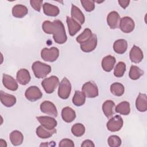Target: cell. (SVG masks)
Listing matches in <instances>:
<instances>
[{
	"label": "cell",
	"mask_w": 147,
	"mask_h": 147,
	"mask_svg": "<svg viewBox=\"0 0 147 147\" xmlns=\"http://www.w3.org/2000/svg\"><path fill=\"white\" fill-rule=\"evenodd\" d=\"M118 3L119 4V5L124 9H125L129 5L130 3V1H122V0H119L118 1Z\"/></svg>",
	"instance_id": "obj_41"
},
{
	"label": "cell",
	"mask_w": 147,
	"mask_h": 147,
	"mask_svg": "<svg viewBox=\"0 0 147 147\" xmlns=\"http://www.w3.org/2000/svg\"><path fill=\"white\" fill-rule=\"evenodd\" d=\"M115 111L123 115H128L130 112V103L126 101L121 102L116 106Z\"/></svg>",
	"instance_id": "obj_29"
},
{
	"label": "cell",
	"mask_w": 147,
	"mask_h": 147,
	"mask_svg": "<svg viewBox=\"0 0 147 147\" xmlns=\"http://www.w3.org/2000/svg\"><path fill=\"white\" fill-rule=\"evenodd\" d=\"M92 34H93L92 33L91 30L88 28H86L80 35H79L76 37V40L78 42L80 43V44H83L88 41L91 38Z\"/></svg>",
	"instance_id": "obj_32"
},
{
	"label": "cell",
	"mask_w": 147,
	"mask_h": 147,
	"mask_svg": "<svg viewBox=\"0 0 147 147\" xmlns=\"http://www.w3.org/2000/svg\"><path fill=\"white\" fill-rule=\"evenodd\" d=\"M59 83V78L56 76H51L45 78L41 82V85L48 94H51L54 92Z\"/></svg>",
	"instance_id": "obj_4"
},
{
	"label": "cell",
	"mask_w": 147,
	"mask_h": 147,
	"mask_svg": "<svg viewBox=\"0 0 147 147\" xmlns=\"http://www.w3.org/2000/svg\"><path fill=\"white\" fill-rule=\"evenodd\" d=\"M123 119L119 115H115L110 118L107 123V129L112 132L119 131L123 126Z\"/></svg>",
	"instance_id": "obj_7"
},
{
	"label": "cell",
	"mask_w": 147,
	"mask_h": 147,
	"mask_svg": "<svg viewBox=\"0 0 147 147\" xmlns=\"http://www.w3.org/2000/svg\"><path fill=\"white\" fill-rule=\"evenodd\" d=\"M10 140L13 145L18 146L22 143L24 136L20 131L14 130L10 134Z\"/></svg>",
	"instance_id": "obj_28"
},
{
	"label": "cell",
	"mask_w": 147,
	"mask_h": 147,
	"mask_svg": "<svg viewBox=\"0 0 147 147\" xmlns=\"http://www.w3.org/2000/svg\"><path fill=\"white\" fill-rule=\"evenodd\" d=\"M144 75V71L136 65H131L129 71V78L132 80H137Z\"/></svg>",
	"instance_id": "obj_33"
},
{
	"label": "cell",
	"mask_w": 147,
	"mask_h": 147,
	"mask_svg": "<svg viewBox=\"0 0 147 147\" xmlns=\"http://www.w3.org/2000/svg\"><path fill=\"white\" fill-rule=\"evenodd\" d=\"M71 14L72 18L80 24H83L85 21V17L82 11L77 6L72 4Z\"/></svg>",
	"instance_id": "obj_20"
},
{
	"label": "cell",
	"mask_w": 147,
	"mask_h": 147,
	"mask_svg": "<svg viewBox=\"0 0 147 147\" xmlns=\"http://www.w3.org/2000/svg\"><path fill=\"white\" fill-rule=\"evenodd\" d=\"M59 56V51L56 47L44 48L41 52V57L45 61L53 62L57 59Z\"/></svg>",
	"instance_id": "obj_3"
},
{
	"label": "cell",
	"mask_w": 147,
	"mask_h": 147,
	"mask_svg": "<svg viewBox=\"0 0 147 147\" xmlns=\"http://www.w3.org/2000/svg\"><path fill=\"white\" fill-rule=\"evenodd\" d=\"M96 45L97 37L95 34H93L88 41L80 44V48L84 52H90L95 49Z\"/></svg>",
	"instance_id": "obj_13"
},
{
	"label": "cell",
	"mask_w": 147,
	"mask_h": 147,
	"mask_svg": "<svg viewBox=\"0 0 147 147\" xmlns=\"http://www.w3.org/2000/svg\"><path fill=\"white\" fill-rule=\"evenodd\" d=\"M108 144L111 147H118L121 145V138L115 135L110 136L107 140Z\"/></svg>",
	"instance_id": "obj_36"
},
{
	"label": "cell",
	"mask_w": 147,
	"mask_h": 147,
	"mask_svg": "<svg viewBox=\"0 0 147 147\" xmlns=\"http://www.w3.org/2000/svg\"><path fill=\"white\" fill-rule=\"evenodd\" d=\"M114 106L115 103L111 100H107L103 103L102 105V110L107 118H110L113 116L114 114L113 108Z\"/></svg>",
	"instance_id": "obj_27"
},
{
	"label": "cell",
	"mask_w": 147,
	"mask_h": 147,
	"mask_svg": "<svg viewBox=\"0 0 147 147\" xmlns=\"http://www.w3.org/2000/svg\"><path fill=\"white\" fill-rule=\"evenodd\" d=\"M82 6L84 7L85 10L88 12H90L95 9V1L91 0H82L80 1Z\"/></svg>",
	"instance_id": "obj_37"
},
{
	"label": "cell",
	"mask_w": 147,
	"mask_h": 147,
	"mask_svg": "<svg viewBox=\"0 0 147 147\" xmlns=\"http://www.w3.org/2000/svg\"><path fill=\"white\" fill-rule=\"evenodd\" d=\"M71 91V84L67 78H64L59 84L58 89V95L63 99H67Z\"/></svg>",
	"instance_id": "obj_5"
},
{
	"label": "cell",
	"mask_w": 147,
	"mask_h": 147,
	"mask_svg": "<svg viewBox=\"0 0 147 147\" xmlns=\"http://www.w3.org/2000/svg\"><path fill=\"white\" fill-rule=\"evenodd\" d=\"M34 76L38 79H42L46 77L51 71L50 65L37 61L33 63L32 66Z\"/></svg>",
	"instance_id": "obj_2"
},
{
	"label": "cell",
	"mask_w": 147,
	"mask_h": 147,
	"mask_svg": "<svg viewBox=\"0 0 147 147\" xmlns=\"http://www.w3.org/2000/svg\"><path fill=\"white\" fill-rule=\"evenodd\" d=\"M137 109L141 112H145L147 110V96L145 94L139 93L136 101Z\"/></svg>",
	"instance_id": "obj_19"
},
{
	"label": "cell",
	"mask_w": 147,
	"mask_h": 147,
	"mask_svg": "<svg viewBox=\"0 0 147 147\" xmlns=\"http://www.w3.org/2000/svg\"><path fill=\"white\" fill-rule=\"evenodd\" d=\"M25 96L28 100L31 102H34L41 98L42 96V93L38 87L33 86L29 87L26 90Z\"/></svg>",
	"instance_id": "obj_8"
},
{
	"label": "cell",
	"mask_w": 147,
	"mask_h": 147,
	"mask_svg": "<svg viewBox=\"0 0 147 147\" xmlns=\"http://www.w3.org/2000/svg\"><path fill=\"white\" fill-rule=\"evenodd\" d=\"M28 13V8L23 5H16L12 9V14L16 18H22Z\"/></svg>",
	"instance_id": "obj_25"
},
{
	"label": "cell",
	"mask_w": 147,
	"mask_h": 147,
	"mask_svg": "<svg viewBox=\"0 0 147 147\" xmlns=\"http://www.w3.org/2000/svg\"><path fill=\"white\" fill-rule=\"evenodd\" d=\"M71 132L76 137H81L85 132V127L82 123H75L71 128Z\"/></svg>",
	"instance_id": "obj_34"
},
{
	"label": "cell",
	"mask_w": 147,
	"mask_h": 147,
	"mask_svg": "<svg viewBox=\"0 0 147 147\" xmlns=\"http://www.w3.org/2000/svg\"><path fill=\"white\" fill-rule=\"evenodd\" d=\"M42 7L44 14L48 16L56 17L59 15L60 13V10L58 7L47 2L42 5Z\"/></svg>",
	"instance_id": "obj_24"
},
{
	"label": "cell",
	"mask_w": 147,
	"mask_h": 147,
	"mask_svg": "<svg viewBox=\"0 0 147 147\" xmlns=\"http://www.w3.org/2000/svg\"><path fill=\"white\" fill-rule=\"evenodd\" d=\"M0 146L1 147H6V146H7L6 142L5 140H3L2 139L0 140Z\"/></svg>",
	"instance_id": "obj_42"
},
{
	"label": "cell",
	"mask_w": 147,
	"mask_h": 147,
	"mask_svg": "<svg viewBox=\"0 0 147 147\" xmlns=\"http://www.w3.org/2000/svg\"><path fill=\"white\" fill-rule=\"evenodd\" d=\"M86 96L83 92L76 91L72 98V103L76 106H81L84 104Z\"/></svg>",
	"instance_id": "obj_30"
},
{
	"label": "cell",
	"mask_w": 147,
	"mask_h": 147,
	"mask_svg": "<svg viewBox=\"0 0 147 147\" xmlns=\"http://www.w3.org/2000/svg\"><path fill=\"white\" fill-rule=\"evenodd\" d=\"M82 92L87 98H95L98 95V89L94 82H88L84 83L82 88Z\"/></svg>",
	"instance_id": "obj_6"
},
{
	"label": "cell",
	"mask_w": 147,
	"mask_h": 147,
	"mask_svg": "<svg viewBox=\"0 0 147 147\" xmlns=\"http://www.w3.org/2000/svg\"><path fill=\"white\" fill-rule=\"evenodd\" d=\"M59 146L60 147H65V146H70V147H74V142L68 138H64L61 140L59 144Z\"/></svg>",
	"instance_id": "obj_39"
},
{
	"label": "cell",
	"mask_w": 147,
	"mask_h": 147,
	"mask_svg": "<svg viewBox=\"0 0 147 147\" xmlns=\"http://www.w3.org/2000/svg\"><path fill=\"white\" fill-rule=\"evenodd\" d=\"M16 78L17 82L21 85L27 84L31 79L29 71L25 68L20 69L17 72Z\"/></svg>",
	"instance_id": "obj_14"
},
{
	"label": "cell",
	"mask_w": 147,
	"mask_h": 147,
	"mask_svg": "<svg viewBox=\"0 0 147 147\" xmlns=\"http://www.w3.org/2000/svg\"><path fill=\"white\" fill-rule=\"evenodd\" d=\"M135 24L133 20L127 16L122 18L120 20L119 28L121 30L126 33L131 32L134 29Z\"/></svg>",
	"instance_id": "obj_9"
},
{
	"label": "cell",
	"mask_w": 147,
	"mask_h": 147,
	"mask_svg": "<svg viewBox=\"0 0 147 147\" xmlns=\"http://www.w3.org/2000/svg\"><path fill=\"white\" fill-rule=\"evenodd\" d=\"M37 136L42 139L45 138H48L52 136L53 134L56 133V130L55 129L52 130L48 129L45 127H44L43 126L40 125L39 126L36 130Z\"/></svg>",
	"instance_id": "obj_22"
},
{
	"label": "cell",
	"mask_w": 147,
	"mask_h": 147,
	"mask_svg": "<svg viewBox=\"0 0 147 147\" xmlns=\"http://www.w3.org/2000/svg\"><path fill=\"white\" fill-rule=\"evenodd\" d=\"M125 71H126L125 63L122 61H120L118 63V64L116 65L114 68V75L117 78H121L123 76Z\"/></svg>",
	"instance_id": "obj_35"
},
{
	"label": "cell",
	"mask_w": 147,
	"mask_h": 147,
	"mask_svg": "<svg viewBox=\"0 0 147 147\" xmlns=\"http://www.w3.org/2000/svg\"><path fill=\"white\" fill-rule=\"evenodd\" d=\"M110 91L113 95L117 96H121L124 93L125 88L122 84L118 82H115L111 85Z\"/></svg>",
	"instance_id": "obj_31"
},
{
	"label": "cell",
	"mask_w": 147,
	"mask_h": 147,
	"mask_svg": "<svg viewBox=\"0 0 147 147\" xmlns=\"http://www.w3.org/2000/svg\"><path fill=\"white\" fill-rule=\"evenodd\" d=\"M66 22L67 24L69 34L71 36H75L81 29V25L72 18L67 16Z\"/></svg>",
	"instance_id": "obj_17"
},
{
	"label": "cell",
	"mask_w": 147,
	"mask_h": 147,
	"mask_svg": "<svg viewBox=\"0 0 147 147\" xmlns=\"http://www.w3.org/2000/svg\"><path fill=\"white\" fill-rule=\"evenodd\" d=\"M127 48V42L124 39H119L113 44L114 51L118 54L124 53Z\"/></svg>",
	"instance_id": "obj_26"
},
{
	"label": "cell",
	"mask_w": 147,
	"mask_h": 147,
	"mask_svg": "<svg viewBox=\"0 0 147 147\" xmlns=\"http://www.w3.org/2000/svg\"><path fill=\"white\" fill-rule=\"evenodd\" d=\"M30 3L31 6L37 11H40L42 1V0H31L30 1Z\"/></svg>",
	"instance_id": "obj_38"
},
{
	"label": "cell",
	"mask_w": 147,
	"mask_h": 147,
	"mask_svg": "<svg viewBox=\"0 0 147 147\" xmlns=\"http://www.w3.org/2000/svg\"><path fill=\"white\" fill-rule=\"evenodd\" d=\"M40 110L42 113L55 117H56L58 114L57 109L55 105L48 100H45L41 103L40 105Z\"/></svg>",
	"instance_id": "obj_10"
},
{
	"label": "cell",
	"mask_w": 147,
	"mask_h": 147,
	"mask_svg": "<svg viewBox=\"0 0 147 147\" xmlns=\"http://www.w3.org/2000/svg\"><path fill=\"white\" fill-rule=\"evenodd\" d=\"M2 83L3 86L8 90L11 91H16L18 89V84L15 79L11 76L3 74Z\"/></svg>",
	"instance_id": "obj_15"
},
{
	"label": "cell",
	"mask_w": 147,
	"mask_h": 147,
	"mask_svg": "<svg viewBox=\"0 0 147 147\" xmlns=\"http://www.w3.org/2000/svg\"><path fill=\"white\" fill-rule=\"evenodd\" d=\"M129 56L131 61L134 63H138L141 62L144 57L142 51L136 45H133L131 49Z\"/></svg>",
	"instance_id": "obj_16"
},
{
	"label": "cell",
	"mask_w": 147,
	"mask_h": 147,
	"mask_svg": "<svg viewBox=\"0 0 147 147\" xmlns=\"http://www.w3.org/2000/svg\"><path fill=\"white\" fill-rule=\"evenodd\" d=\"M61 117L65 122L70 123L76 118L75 111L69 107H65L61 111Z\"/></svg>",
	"instance_id": "obj_23"
},
{
	"label": "cell",
	"mask_w": 147,
	"mask_h": 147,
	"mask_svg": "<svg viewBox=\"0 0 147 147\" xmlns=\"http://www.w3.org/2000/svg\"><path fill=\"white\" fill-rule=\"evenodd\" d=\"M36 118L40 123L41 125L49 130L54 129L57 124V122L55 119V118L51 117L40 116L37 117Z\"/></svg>",
	"instance_id": "obj_11"
},
{
	"label": "cell",
	"mask_w": 147,
	"mask_h": 147,
	"mask_svg": "<svg viewBox=\"0 0 147 147\" xmlns=\"http://www.w3.org/2000/svg\"><path fill=\"white\" fill-rule=\"evenodd\" d=\"M42 28L45 33L53 34V38L56 43L62 44L66 42L67 37L64 26L61 21H45L42 23Z\"/></svg>",
	"instance_id": "obj_1"
},
{
	"label": "cell",
	"mask_w": 147,
	"mask_h": 147,
	"mask_svg": "<svg viewBox=\"0 0 147 147\" xmlns=\"http://www.w3.org/2000/svg\"><path fill=\"white\" fill-rule=\"evenodd\" d=\"M1 101L5 106L10 107L16 104V98L13 95L1 91Z\"/></svg>",
	"instance_id": "obj_18"
},
{
	"label": "cell",
	"mask_w": 147,
	"mask_h": 147,
	"mask_svg": "<svg viewBox=\"0 0 147 147\" xmlns=\"http://www.w3.org/2000/svg\"><path fill=\"white\" fill-rule=\"evenodd\" d=\"M116 62L115 58L111 55L105 56L102 61V67L103 69L106 72L111 71L115 65Z\"/></svg>",
	"instance_id": "obj_21"
},
{
	"label": "cell",
	"mask_w": 147,
	"mask_h": 147,
	"mask_svg": "<svg viewBox=\"0 0 147 147\" xmlns=\"http://www.w3.org/2000/svg\"><path fill=\"white\" fill-rule=\"evenodd\" d=\"M82 147H87V146H90V147H94L95 145L93 143V142L90 140H86L85 141H84L82 145H81Z\"/></svg>",
	"instance_id": "obj_40"
},
{
	"label": "cell",
	"mask_w": 147,
	"mask_h": 147,
	"mask_svg": "<svg viewBox=\"0 0 147 147\" xmlns=\"http://www.w3.org/2000/svg\"><path fill=\"white\" fill-rule=\"evenodd\" d=\"M121 18L119 14L115 11H112L109 13L107 17V24L111 29H117L119 27Z\"/></svg>",
	"instance_id": "obj_12"
}]
</instances>
